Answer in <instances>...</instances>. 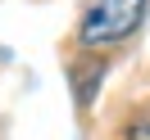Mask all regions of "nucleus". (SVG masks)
<instances>
[{
    "label": "nucleus",
    "mask_w": 150,
    "mask_h": 140,
    "mask_svg": "<svg viewBox=\"0 0 150 140\" xmlns=\"http://www.w3.org/2000/svg\"><path fill=\"white\" fill-rule=\"evenodd\" d=\"M123 140H150V104H141V109L123 122Z\"/></svg>",
    "instance_id": "f03ea898"
},
{
    "label": "nucleus",
    "mask_w": 150,
    "mask_h": 140,
    "mask_svg": "<svg viewBox=\"0 0 150 140\" xmlns=\"http://www.w3.org/2000/svg\"><path fill=\"white\" fill-rule=\"evenodd\" d=\"M150 0H86L82 23H77V41L82 45H114L141 23Z\"/></svg>",
    "instance_id": "f257e3e1"
}]
</instances>
